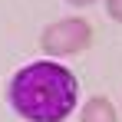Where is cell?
Segmentation results:
<instances>
[{"mask_svg": "<svg viewBox=\"0 0 122 122\" xmlns=\"http://www.w3.org/2000/svg\"><path fill=\"white\" fill-rule=\"evenodd\" d=\"M79 99L76 76L60 63H30L10 82V102L17 116L30 122H63Z\"/></svg>", "mask_w": 122, "mask_h": 122, "instance_id": "1", "label": "cell"}, {"mask_svg": "<svg viewBox=\"0 0 122 122\" xmlns=\"http://www.w3.org/2000/svg\"><path fill=\"white\" fill-rule=\"evenodd\" d=\"M89 40H92V26L86 20H60L46 26L40 36L46 53H79L89 46Z\"/></svg>", "mask_w": 122, "mask_h": 122, "instance_id": "2", "label": "cell"}, {"mask_svg": "<svg viewBox=\"0 0 122 122\" xmlns=\"http://www.w3.org/2000/svg\"><path fill=\"white\" fill-rule=\"evenodd\" d=\"M82 122H119V116L106 96H92L82 109Z\"/></svg>", "mask_w": 122, "mask_h": 122, "instance_id": "3", "label": "cell"}, {"mask_svg": "<svg viewBox=\"0 0 122 122\" xmlns=\"http://www.w3.org/2000/svg\"><path fill=\"white\" fill-rule=\"evenodd\" d=\"M106 7H109V13L122 23V0H106Z\"/></svg>", "mask_w": 122, "mask_h": 122, "instance_id": "4", "label": "cell"}, {"mask_svg": "<svg viewBox=\"0 0 122 122\" xmlns=\"http://www.w3.org/2000/svg\"><path fill=\"white\" fill-rule=\"evenodd\" d=\"M69 3H79V7H86V3H92V0H69Z\"/></svg>", "mask_w": 122, "mask_h": 122, "instance_id": "5", "label": "cell"}]
</instances>
